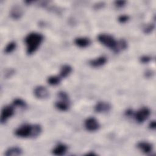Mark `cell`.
Wrapping results in <instances>:
<instances>
[{
  "instance_id": "24",
  "label": "cell",
  "mask_w": 156,
  "mask_h": 156,
  "mask_svg": "<svg viewBox=\"0 0 156 156\" xmlns=\"http://www.w3.org/2000/svg\"><path fill=\"white\" fill-rule=\"evenodd\" d=\"M115 4L117 7H122L124 5L126 1H115Z\"/></svg>"
},
{
  "instance_id": "6",
  "label": "cell",
  "mask_w": 156,
  "mask_h": 156,
  "mask_svg": "<svg viewBox=\"0 0 156 156\" xmlns=\"http://www.w3.org/2000/svg\"><path fill=\"white\" fill-rule=\"evenodd\" d=\"M85 129L90 132H94L99 129V123L98 121L94 117H89L87 118L84 122Z\"/></svg>"
},
{
  "instance_id": "16",
  "label": "cell",
  "mask_w": 156,
  "mask_h": 156,
  "mask_svg": "<svg viewBox=\"0 0 156 156\" xmlns=\"http://www.w3.org/2000/svg\"><path fill=\"white\" fill-rule=\"evenodd\" d=\"M22 152L23 151L21 148L18 147H11L5 151L4 154L7 156L20 155L22 154Z\"/></svg>"
},
{
  "instance_id": "7",
  "label": "cell",
  "mask_w": 156,
  "mask_h": 156,
  "mask_svg": "<svg viewBox=\"0 0 156 156\" xmlns=\"http://www.w3.org/2000/svg\"><path fill=\"white\" fill-rule=\"evenodd\" d=\"M15 113L14 106L7 105L3 107L1 114V122L4 123Z\"/></svg>"
},
{
  "instance_id": "19",
  "label": "cell",
  "mask_w": 156,
  "mask_h": 156,
  "mask_svg": "<svg viewBox=\"0 0 156 156\" xmlns=\"http://www.w3.org/2000/svg\"><path fill=\"white\" fill-rule=\"evenodd\" d=\"M16 46V42H15V41H10V42L9 43L7 44V45L6 46L4 51H5V52L7 53V54L11 53L12 51H13L15 49Z\"/></svg>"
},
{
  "instance_id": "13",
  "label": "cell",
  "mask_w": 156,
  "mask_h": 156,
  "mask_svg": "<svg viewBox=\"0 0 156 156\" xmlns=\"http://www.w3.org/2000/svg\"><path fill=\"white\" fill-rule=\"evenodd\" d=\"M68 150V147L64 144H58L52 150V154L55 155H63L66 154Z\"/></svg>"
},
{
  "instance_id": "18",
  "label": "cell",
  "mask_w": 156,
  "mask_h": 156,
  "mask_svg": "<svg viewBox=\"0 0 156 156\" xmlns=\"http://www.w3.org/2000/svg\"><path fill=\"white\" fill-rule=\"evenodd\" d=\"M62 78L58 76H51L47 79L48 83L51 85H57L60 83Z\"/></svg>"
},
{
  "instance_id": "1",
  "label": "cell",
  "mask_w": 156,
  "mask_h": 156,
  "mask_svg": "<svg viewBox=\"0 0 156 156\" xmlns=\"http://www.w3.org/2000/svg\"><path fill=\"white\" fill-rule=\"evenodd\" d=\"M43 40V36L41 34L37 32H31L25 38V43L27 46L26 52L30 55L35 52Z\"/></svg>"
},
{
  "instance_id": "23",
  "label": "cell",
  "mask_w": 156,
  "mask_h": 156,
  "mask_svg": "<svg viewBox=\"0 0 156 156\" xmlns=\"http://www.w3.org/2000/svg\"><path fill=\"white\" fill-rule=\"evenodd\" d=\"M128 20H129V16L127 15H121L118 18V21L121 23H124L126 22Z\"/></svg>"
},
{
  "instance_id": "15",
  "label": "cell",
  "mask_w": 156,
  "mask_h": 156,
  "mask_svg": "<svg viewBox=\"0 0 156 156\" xmlns=\"http://www.w3.org/2000/svg\"><path fill=\"white\" fill-rule=\"evenodd\" d=\"M127 43L126 41L124 39H121V40L117 41L116 46L113 51L115 52L118 53L120 51L126 49L127 48Z\"/></svg>"
},
{
  "instance_id": "20",
  "label": "cell",
  "mask_w": 156,
  "mask_h": 156,
  "mask_svg": "<svg viewBox=\"0 0 156 156\" xmlns=\"http://www.w3.org/2000/svg\"><path fill=\"white\" fill-rule=\"evenodd\" d=\"M13 106L23 108H24L26 107V102L23 99H21L20 98L15 99L13 101Z\"/></svg>"
},
{
  "instance_id": "25",
  "label": "cell",
  "mask_w": 156,
  "mask_h": 156,
  "mask_svg": "<svg viewBox=\"0 0 156 156\" xmlns=\"http://www.w3.org/2000/svg\"><path fill=\"white\" fill-rule=\"evenodd\" d=\"M155 126H156V124H155V121H151V122H150L149 124V128L151 129H155Z\"/></svg>"
},
{
  "instance_id": "14",
  "label": "cell",
  "mask_w": 156,
  "mask_h": 156,
  "mask_svg": "<svg viewBox=\"0 0 156 156\" xmlns=\"http://www.w3.org/2000/svg\"><path fill=\"white\" fill-rule=\"evenodd\" d=\"M74 43L79 48H86L91 44V41L87 37H78L75 38Z\"/></svg>"
},
{
  "instance_id": "2",
  "label": "cell",
  "mask_w": 156,
  "mask_h": 156,
  "mask_svg": "<svg viewBox=\"0 0 156 156\" xmlns=\"http://www.w3.org/2000/svg\"><path fill=\"white\" fill-rule=\"evenodd\" d=\"M60 101H57L55 104V107L60 111H66L70 106V102L68 94L64 91H59L57 94Z\"/></svg>"
},
{
  "instance_id": "8",
  "label": "cell",
  "mask_w": 156,
  "mask_h": 156,
  "mask_svg": "<svg viewBox=\"0 0 156 156\" xmlns=\"http://www.w3.org/2000/svg\"><path fill=\"white\" fill-rule=\"evenodd\" d=\"M34 95L36 98L40 99H44L49 97V93L48 89L44 86H37L34 89Z\"/></svg>"
},
{
  "instance_id": "21",
  "label": "cell",
  "mask_w": 156,
  "mask_h": 156,
  "mask_svg": "<svg viewBox=\"0 0 156 156\" xmlns=\"http://www.w3.org/2000/svg\"><path fill=\"white\" fill-rule=\"evenodd\" d=\"M154 29V24H151L149 25H147L144 29V32L146 34H149Z\"/></svg>"
},
{
  "instance_id": "4",
  "label": "cell",
  "mask_w": 156,
  "mask_h": 156,
  "mask_svg": "<svg viewBox=\"0 0 156 156\" xmlns=\"http://www.w3.org/2000/svg\"><path fill=\"white\" fill-rule=\"evenodd\" d=\"M32 126L26 124L20 126L15 130V135L20 138H32Z\"/></svg>"
},
{
  "instance_id": "10",
  "label": "cell",
  "mask_w": 156,
  "mask_h": 156,
  "mask_svg": "<svg viewBox=\"0 0 156 156\" xmlns=\"http://www.w3.org/2000/svg\"><path fill=\"white\" fill-rule=\"evenodd\" d=\"M137 147L146 154H149L152 152V144L147 141H140L137 144Z\"/></svg>"
},
{
  "instance_id": "17",
  "label": "cell",
  "mask_w": 156,
  "mask_h": 156,
  "mask_svg": "<svg viewBox=\"0 0 156 156\" xmlns=\"http://www.w3.org/2000/svg\"><path fill=\"white\" fill-rule=\"evenodd\" d=\"M72 71V68L68 65H64L61 67L59 76L61 78H65L68 77Z\"/></svg>"
},
{
  "instance_id": "11",
  "label": "cell",
  "mask_w": 156,
  "mask_h": 156,
  "mask_svg": "<svg viewBox=\"0 0 156 156\" xmlns=\"http://www.w3.org/2000/svg\"><path fill=\"white\" fill-rule=\"evenodd\" d=\"M107 58L104 56H100L96 58L90 60L89 61V64L91 66L94 68H98L104 65L107 62Z\"/></svg>"
},
{
  "instance_id": "9",
  "label": "cell",
  "mask_w": 156,
  "mask_h": 156,
  "mask_svg": "<svg viewBox=\"0 0 156 156\" xmlns=\"http://www.w3.org/2000/svg\"><path fill=\"white\" fill-rule=\"evenodd\" d=\"M112 108L111 105L107 102H98L94 106V111L97 113L108 112Z\"/></svg>"
},
{
  "instance_id": "5",
  "label": "cell",
  "mask_w": 156,
  "mask_h": 156,
  "mask_svg": "<svg viewBox=\"0 0 156 156\" xmlns=\"http://www.w3.org/2000/svg\"><path fill=\"white\" fill-rule=\"evenodd\" d=\"M150 114L151 111L148 108L143 107L135 113L134 117L138 123H143L149 118Z\"/></svg>"
},
{
  "instance_id": "12",
  "label": "cell",
  "mask_w": 156,
  "mask_h": 156,
  "mask_svg": "<svg viewBox=\"0 0 156 156\" xmlns=\"http://www.w3.org/2000/svg\"><path fill=\"white\" fill-rule=\"evenodd\" d=\"M10 14V16L13 19L18 20L22 16L23 14V10L20 6L15 5L11 9Z\"/></svg>"
},
{
  "instance_id": "3",
  "label": "cell",
  "mask_w": 156,
  "mask_h": 156,
  "mask_svg": "<svg viewBox=\"0 0 156 156\" xmlns=\"http://www.w3.org/2000/svg\"><path fill=\"white\" fill-rule=\"evenodd\" d=\"M98 40L104 46L111 49L112 50L114 49L117 42L113 36L106 34H99L98 36Z\"/></svg>"
},
{
  "instance_id": "22",
  "label": "cell",
  "mask_w": 156,
  "mask_h": 156,
  "mask_svg": "<svg viewBox=\"0 0 156 156\" xmlns=\"http://www.w3.org/2000/svg\"><path fill=\"white\" fill-rule=\"evenodd\" d=\"M151 60V57L147 55H143L140 58L141 62L143 63H147Z\"/></svg>"
}]
</instances>
